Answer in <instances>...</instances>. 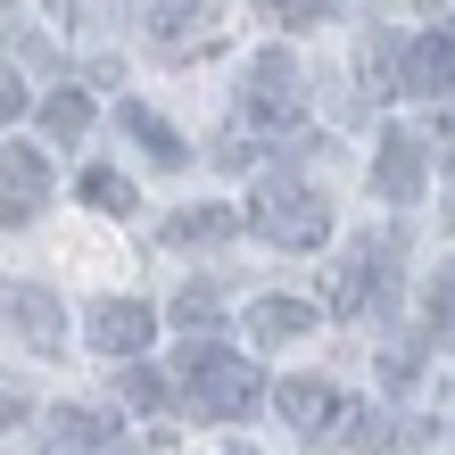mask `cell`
<instances>
[{"mask_svg": "<svg viewBox=\"0 0 455 455\" xmlns=\"http://www.w3.org/2000/svg\"><path fill=\"white\" fill-rule=\"evenodd\" d=\"M50 191H59V182H50V157L42 149H25V141H9L0 149V224L9 232H25L50 207Z\"/></svg>", "mask_w": 455, "mask_h": 455, "instance_id": "cell-7", "label": "cell"}, {"mask_svg": "<svg viewBox=\"0 0 455 455\" xmlns=\"http://www.w3.org/2000/svg\"><path fill=\"white\" fill-rule=\"evenodd\" d=\"M42 132H50V141H84V132H92V100L75 92V84L50 92V100H42Z\"/></svg>", "mask_w": 455, "mask_h": 455, "instance_id": "cell-19", "label": "cell"}, {"mask_svg": "<svg viewBox=\"0 0 455 455\" xmlns=\"http://www.w3.org/2000/svg\"><path fill=\"white\" fill-rule=\"evenodd\" d=\"M422 323H431V339H455V274L431 282V307H422Z\"/></svg>", "mask_w": 455, "mask_h": 455, "instance_id": "cell-22", "label": "cell"}, {"mask_svg": "<svg viewBox=\"0 0 455 455\" xmlns=\"http://www.w3.org/2000/svg\"><path fill=\"white\" fill-rule=\"evenodd\" d=\"M249 232L274 240V249H323L331 240V199L299 174H265L249 199Z\"/></svg>", "mask_w": 455, "mask_h": 455, "instance_id": "cell-1", "label": "cell"}, {"mask_svg": "<svg viewBox=\"0 0 455 455\" xmlns=\"http://www.w3.org/2000/svg\"><path fill=\"white\" fill-rule=\"evenodd\" d=\"M149 42L166 59H199L224 42V0H149Z\"/></svg>", "mask_w": 455, "mask_h": 455, "instance_id": "cell-6", "label": "cell"}, {"mask_svg": "<svg viewBox=\"0 0 455 455\" xmlns=\"http://www.w3.org/2000/svg\"><path fill=\"white\" fill-rule=\"evenodd\" d=\"M397 249H406V232H397V224H381L372 240H356V249L331 265V282H323V315L356 323L364 307H381L389 299V274H397Z\"/></svg>", "mask_w": 455, "mask_h": 455, "instance_id": "cell-2", "label": "cell"}, {"mask_svg": "<svg viewBox=\"0 0 455 455\" xmlns=\"http://www.w3.org/2000/svg\"><path fill=\"white\" fill-rule=\"evenodd\" d=\"M439 224H455V191H447V216H439Z\"/></svg>", "mask_w": 455, "mask_h": 455, "instance_id": "cell-26", "label": "cell"}, {"mask_svg": "<svg viewBox=\"0 0 455 455\" xmlns=\"http://www.w3.org/2000/svg\"><path fill=\"white\" fill-rule=\"evenodd\" d=\"M149 331H157V307H141V299H100L92 307V347L100 356H141Z\"/></svg>", "mask_w": 455, "mask_h": 455, "instance_id": "cell-11", "label": "cell"}, {"mask_svg": "<svg viewBox=\"0 0 455 455\" xmlns=\"http://www.w3.org/2000/svg\"><path fill=\"white\" fill-rule=\"evenodd\" d=\"M116 116H124V132H132V141H149V157H157V166H182V157H191V149H182V132L157 116V108H141V100H124Z\"/></svg>", "mask_w": 455, "mask_h": 455, "instance_id": "cell-17", "label": "cell"}, {"mask_svg": "<svg viewBox=\"0 0 455 455\" xmlns=\"http://www.w3.org/2000/svg\"><path fill=\"white\" fill-rule=\"evenodd\" d=\"M0 315L34 339V356H59V339H67V315H59V299L50 290H34V282H0Z\"/></svg>", "mask_w": 455, "mask_h": 455, "instance_id": "cell-9", "label": "cell"}, {"mask_svg": "<svg viewBox=\"0 0 455 455\" xmlns=\"http://www.w3.org/2000/svg\"><path fill=\"white\" fill-rule=\"evenodd\" d=\"M216 166L224 174H249L257 166V141H249V132H224V141H216Z\"/></svg>", "mask_w": 455, "mask_h": 455, "instance_id": "cell-24", "label": "cell"}, {"mask_svg": "<svg viewBox=\"0 0 455 455\" xmlns=\"http://www.w3.org/2000/svg\"><path fill=\"white\" fill-rule=\"evenodd\" d=\"M397 92L447 100V92H455V34H422V42H406V59H397Z\"/></svg>", "mask_w": 455, "mask_h": 455, "instance_id": "cell-12", "label": "cell"}, {"mask_svg": "<svg viewBox=\"0 0 455 455\" xmlns=\"http://www.w3.org/2000/svg\"><path fill=\"white\" fill-rule=\"evenodd\" d=\"M274 406H282V422H290L307 447H347V431H356V406H347L331 381H282Z\"/></svg>", "mask_w": 455, "mask_h": 455, "instance_id": "cell-5", "label": "cell"}, {"mask_svg": "<svg viewBox=\"0 0 455 455\" xmlns=\"http://www.w3.org/2000/svg\"><path fill=\"white\" fill-rule=\"evenodd\" d=\"M124 397H132V406H166V397H174V389H166V381H157V372H149V364H132V372H124Z\"/></svg>", "mask_w": 455, "mask_h": 455, "instance_id": "cell-23", "label": "cell"}, {"mask_svg": "<svg viewBox=\"0 0 455 455\" xmlns=\"http://www.w3.org/2000/svg\"><path fill=\"white\" fill-rule=\"evenodd\" d=\"M224 307H232V290H224V282H182L174 299H166V323H182V331H207Z\"/></svg>", "mask_w": 455, "mask_h": 455, "instance_id": "cell-16", "label": "cell"}, {"mask_svg": "<svg viewBox=\"0 0 455 455\" xmlns=\"http://www.w3.org/2000/svg\"><path fill=\"white\" fill-rule=\"evenodd\" d=\"M347 447L356 455H414V447H431V414H364L347 431Z\"/></svg>", "mask_w": 455, "mask_h": 455, "instance_id": "cell-13", "label": "cell"}, {"mask_svg": "<svg viewBox=\"0 0 455 455\" xmlns=\"http://www.w3.org/2000/svg\"><path fill=\"white\" fill-rule=\"evenodd\" d=\"M422 182H431V157H422V141H414V132H389L381 157H372V191H381L389 207H414Z\"/></svg>", "mask_w": 455, "mask_h": 455, "instance_id": "cell-10", "label": "cell"}, {"mask_svg": "<svg viewBox=\"0 0 455 455\" xmlns=\"http://www.w3.org/2000/svg\"><path fill=\"white\" fill-rule=\"evenodd\" d=\"M42 455H124V422L108 406H59Z\"/></svg>", "mask_w": 455, "mask_h": 455, "instance_id": "cell-8", "label": "cell"}, {"mask_svg": "<svg viewBox=\"0 0 455 455\" xmlns=\"http://www.w3.org/2000/svg\"><path fill=\"white\" fill-rule=\"evenodd\" d=\"M75 191H84V207H100V216H132V182H124L116 166H92Z\"/></svg>", "mask_w": 455, "mask_h": 455, "instance_id": "cell-20", "label": "cell"}, {"mask_svg": "<svg viewBox=\"0 0 455 455\" xmlns=\"http://www.w3.org/2000/svg\"><path fill=\"white\" fill-rule=\"evenodd\" d=\"M182 381H191V406L199 414H249L265 397V372L249 356H232V347H182Z\"/></svg>", "mask_w": 455, "mask_h": 455, "instance_id": "cell-3", "label": "cell"}, {"mask_svg": "<svg viewBox=\"0 0 455 455\" xmlns=\"http://www.w3.org/2000/svg\"><path fill=\"white\" fill-rule=\"evenodd\" d=\"M232 207H182V216H166V240L174 249H216V240H232Z\"/></svg>", "mask_w": 455, "mask_h": 455, "instance_id": "cell-18", "label": "cell"}, {"mask_svg": "<svg viewBox=\"0 0 455 455\" xmlns=\"http://www.w3.org/2000/svg\"><path fill=\"white\" fill-rule=\"evenodd\" d=\"M240 116L265 124V132H290L307 116V67L290 59V50H265V59L249 67V100H240Z\"/></svg>", "mask_w": 455, "mask_h": 455, "instance_id": "cell-4", "label": "cell"}, {"mask_svg": "<svg viewBox=\"0 0 455 455\" xmlns=\"http://www.w3.org/2000/svg\"><path fill=\"white\" fill-rule=\"evenodd\" d=\"M25 108H34V92H25V84H9V75H0V124H17Z\"/></svg>", "mask_w": 455, "mask_h": 455, "instance_id": "cell-25", "label": "cell"}, {"mask_svg": "<svg viewBox=\"0 0 455 455\" xmlns=\"http://www.w3.org/2000/svg\"><path fill=\"white\" fill-rule=\"evenodd\" d=\"M240 323H249L257 347H282V339H307V331H315V307H307V299H257Z\"/></svg>", "mask_w": 455, "mask_h": 455, "instance_id": "cell-14", "label": "cell"}, {"mask_svg": "<svg viewBox=\"0 0 455 455\" xmlns=\"http://www.w3.org/2000/svg\"><path fill=\"white\" fill-rule=\"evenodd\" d=\"M0 422H17V406H0Z\"/></svg>", "mask_w": 455, "mask_h": 455, "instance_id": "cell-27", "label": "cell"}, {"mask_svg": "<svg viewBox=\"0 0 455 455\" xmlns=\"http://www.w3.org/2000/svg\"><path fill=\"white\" fill-rule=\"evenodd\" d=\"M257 17H274V25H323V17H339V0H257Z\"/></svg>", "mask_w": 455, "mask_h": 455, "instance_id": "cell-21", "label": "cell"}, {"mask_svg": "<svg viewBox=\"0 0 455 455\" xmlns=\"http://www.w3.org/2000/svg\"><path fill=\"white\" fill-rule=\"evenodd\" d=\"M397 59H406V50H397L389 34H364V50H356V100H364V108L397 92Z\"/></svg>", "mask_w": 455, "mask_h": 455, "instance_id": "cell-15", "label": "cell"}]
</instances>
